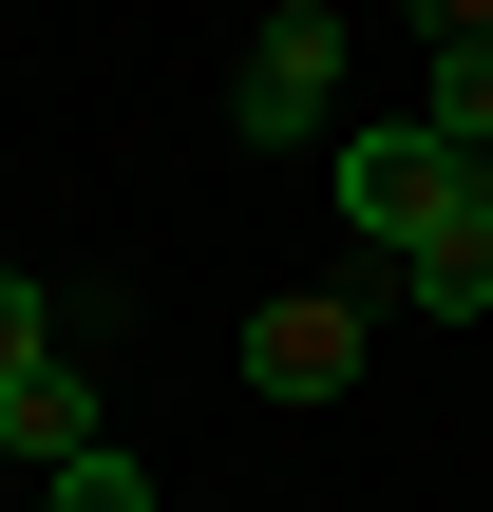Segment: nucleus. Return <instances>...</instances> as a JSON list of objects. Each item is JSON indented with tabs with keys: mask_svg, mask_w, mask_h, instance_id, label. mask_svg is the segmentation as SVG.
Listing matches in <instances>:
<instances>
[{
	"mask_svg": "<svg viewBox=\"0 0 493 512\" xmlns=\"http://www.w3.org/2000/svg\"><path fill=\"white\" fill-rule=\"evenodd\" d=\"M228 133H247V152H323V133H342V0L247 19V57H228Z\"/></svg>",
	"mask_w": 493,
	"mask_h": 512,
	"instance_id": "obj_1",
	"label": "nucleus"
},
{
	"mask_svg": "<svg viewBox=\"0 0 493 512\" xmlns=\"http://www.w3.org/2000/svg\"><path fill=\"white\" fill-rule=\"evenodd\" d=\"M323 190H342V228H361V266H399V247L437 228V190H456V152H437L418 114H342V133H323Z\"/></svg>",
	"mask_w": 493,
	"mask_h": 512,
	"instance_id": "obj_2",
	"label": "nucleus"
},
{
	"mask_svg": "<svg viewBox=\"0 0 493 512\" xmlns=\"http://www.w3.org/2000/svg\"><path fill=\"white\" fill-rule=\"evenodd\" d=\"M361 323H380L361 285H285V304H247V399H285V418L342 399V380H361Z\"/></svg>",
	"mask_w": 493,
	"mask_h": 512,
	"instance_id": "obj_3",
	"label": "nucleus"
},
{
	"mask_svg": "<svg viewBox=\"0 0 493 512\" xmlns=\"http://www.w3.org/2000/svg\"><path fill=\"white\" fill-rule=\"evenodd\" d=\"M399 304H418V323H475V304H493V152H456L437 228L399 247Z\"/></svg>",
	"mask_w": 493,
	"mask_h": 512,
	"instance_id": "obj_4",
	"label": "nucleus"
},
{
	"mask_svg": "<svg viewBox=\"0 0 493 512\" xmlns=\"http://www.w3.org/2000/svg\"><path fill=\"white\" fill-rule=\"evenodd\" d=\"M0 456H95V380L76 361H19L0 380Z\"/></svg>",
	"mask_w": 493,
	"mask_h": 512,
	"instance_id": "obj_5",
	"label": "nucleus"
},
{
	"mask_svg": "<svg viewBox=\"0 0 493 512\" xmlns=\"http://www.w3.org/2000/svg\"><path fill=\"white\" fill-rule=\"evenodd\" d=\"M437 152H493V38H437V95H418Z\"/></svg>",
	"mask_w": 493,
	"mask_h": 512,
	"instance_id": "obj_6",
	"label": "nucleus"
},
{
	"mask_svg": "<svg viewBox=\"0 0 493 512\" xmlns=\"http://www.w3.org/2000/svg\"><path fill=\"white\" fill-rule=\"evenodd\" d=\"M19 361H57V285H19V266H0V380H19Z\"/></svg>",
	"mask_w": 493,
	"mask_h": 512,
	"instance_id": "obj_7",
	"label": "nucleus"
},
{
	"mask_svg": "<svg viewBox=\"0 0 493 512\" xmlns=\"http://www.w3.org/2000/svg\"><path fill=\"white\" fill-rule=\"evenodd\" d=\"M57 512H152V475L133 456H57Z\"/></svg>",
	"mask_w": 493,
	"mask_h": 512,
	"instance_id": "obj_8",
	"label": "nucleus"
},
{
	"mask_svg": "<svg viewBox=\"0 0 493 512\" xmlns=\"http://www.w3.org/2000/svg\"><path fill=\"white\" fill-rule=\"evenodd\" d=\"M399 19H418V38H493V0H399Z\"/></svg>",
	"mask_w": 493,
	"mask_h": 512,
	"instance_id": "obj_9",
	"label": "nucleus"
}]
</instances>
